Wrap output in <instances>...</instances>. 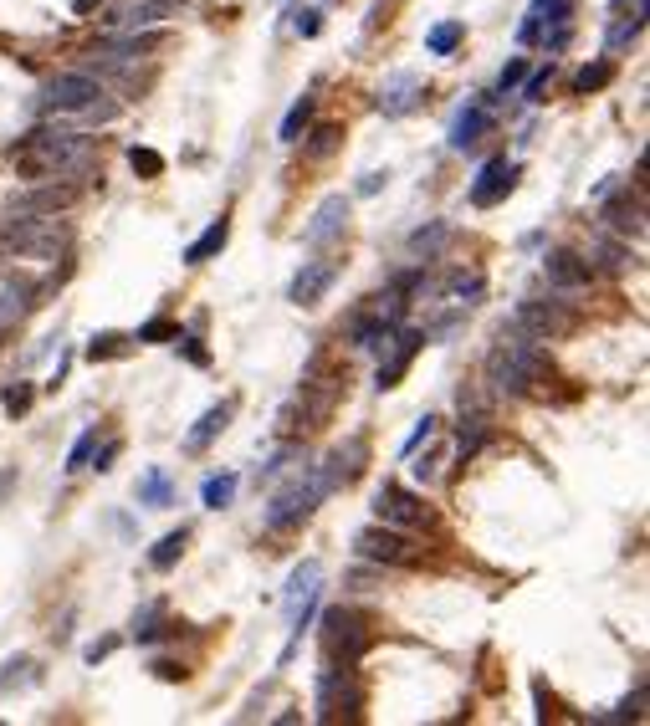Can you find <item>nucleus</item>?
Here are the masks:
<instances>
[{
	"instance_id": "f257e3e1",
	"label": "nucleus",
	"mask_w": 650,
	"mask_h": 726,
	"mask_svg": "<svg viewBox=\"0 0 650 726\" xmlns=\"http://www.w3.org/2000/svg\"><path fill=\"white\" fill-rule=\"evenodd\" d=\"M11 159H16V169L21 174H31V180H62V174H82L88 169V139L82 133H72V129H37V133H26V139L11 149Z\"/></svg>"
},
{
	"instance_id": "f03ea898",
	"label": "nucleus",
	"mask_w": 650,
	"mask_h": 726,
	"mask_svg": "<svg viewBox=\"0 0 650 726\" xmlns=\"http://www.w3.org/2000/svg\"><path fill=\"white\" fill-rule=\"evenodd\" d=\"M548 374H553V368H548L543 343L518 333V327H512V337H502V343L487 353V384H492L497 394H528L533 384H543Z\"/></svg>"
},
{
	"instance_id": "7ed1b4c3",
	"label": "nucleus",
	"mask_w": 650,
	"mask_h": 726,
	"mask_svg": "<svg viewBox=\"0 0 650 726\" xmlns=\"http://www.w3.org/2000/svg\"><path fill=\"white\" fill-rule=\"evenodd\" d=\"M353 553L364 563H379V568H415L425 558V547L410 537L404 527H390V522H374L353 537Z\"/></svg>"
},
{
	"instance_id": "20e7f679",
	"label": "nucleus",
	"mask_w": 650,
	"mask_h": 726,
	"mask_svg": "<svg viewBox=\"0 0 650 726\" xmlns=\"http://www.w3.org/2000/svg\"><path fill=\"white\" fill-rule=\"evenodd\" d=\"M328 496V486L318 476H308V481H292V486H282V492L267 502V512H261V522H267V532H292V527H302V522L318 512V502Z\"/></svg>"
},
{
	"instance_id": "39448f33",
	"label": "nucleus",
	"mask_w": 650,
	"mask_h": 726,
	"mask_svg": "<svg viewBox=\"0 0 650 726\" xmlns=\"http://www.w3.org/2000/svg\"><path fill=\"white\" fill-rule=\"evenodd\" d=\"M369 649V629L359 614L328 609L323 614V665H359Z\"/></svg>"
},
{
	"instance_id": "423d86ee",
	"label": "nucleus",
	"mask_w": 650,
	"mask_h": 726,
	"mask_svg": "<svg viewBox=\"0 0 650 726\" xmlns=\"http://www.w3.org/2000/svg\"><path fill=\"white\" fill-rule=\"evenodd\" d=\"M364 711V690L353 680V665H328L318 675V721H343Z\"/></svg>"
},
{
	"instance_id": "0eeeda50",
	"label": "nucleus",
	"mask_w": 650,
	"mask_h": 726,
	"mask_svg": "<svg viewBox=\"0 0 650 726\" xmlns=\"http://www.w3.org/2000/svg\"><path fill=\"white\" fill-rule=\"evenodd\" d=\"M425 343H430L425 327H394V333L384 337V358H379V374H374L379 389H394V384L410 374V363H415V353L425 348Z\"/></svg>"
},
{
	"instance_id": "6e6552de",
	"label": "nucleus",
	"mask_w": 650,
	"mask_h": 726,
	"mask_svg": "<svg viewBox=\"0 0 650 726\" xmlns=\"http://www.w3.org/2000/svg\"><path fill=\"white\" fill-rule=\"evenodd\" d=\"M103 98V88H98V78H88V72H57L47 88H41V108H52V113H82V108H92Z\"/></svg>"
},
{
	"instance_id": "1a4fd4ad",
	"label": "nucleus",
	"mask_w": 650,
	"mask_h": 726,
	"mask_svg": "<svg viewBox=\"0 0 650 726\" xmlns=\"http://www.w3.org/2000/svg\"><path fill=\"white\" fill-rule=\"evenodd\" d=\"M374 512H379V522H390V527H425L430 522L425 496L404 492L400 481H384V486L374 492Z\"/></svg>"
},
{
	"instance_id": "9d476101",
	"label": "nucleus",
	"mask_w": 650,
	"mask_h": 726,
	"mask_svg": "<svg viewBox=\"0 0 650 726\" xmlns=\"http://www.w3.org/2000/svg\"><path fill=\"white\" fill-rule=\"evenodd\" d=\"M518 174H522V169L512 164L508 154L487 159V164H481V174H477V184H471V205H477V210L502 205V200H508L512 190H518Z\"/></svg>"
},
{
	"instance_id": "9b49d317",
	"label": "nucleus",
	"mask_w": 650,
	"mask_h": 726,
	"mask_svg": "<svg viewBox=\"0 0 650 726\" xmlns=\"http://www.w3.org/2000/svg\"><path fill=\"white\" fill-rule=\"evenodd\" d=\"M512 327L528 337H538V343H553V337H563L573 327V312H563L559 302H522L518 317H512Z\"/></svg>"
},
{
	"instance_id": "f8f14e48",
	"label": "nucleus",
	"mask_w": 650,
	"mask_h": 726,
	"mask_svg": "<svg viewBox=\"0 0 650 726\" xmlns=\"http://www.w3.org/2000/svg\"><path fill=\"white\" fill-rule=\"evenodd\" d=\"M343 225H349V195H328L323 205L312 210V221L302 225V246H328V241H339Z\"/></svg>"
},
{
	"instance_id": "ddd939ff",
	"label": "nucleus",
	"mask_w": 650,
	"mask_h": 726,
	"mask_svg": "<svg viewBox=\"0 0 650 726\" xmlns=\"http://www.w3.org/2000/svg\"><path fill=\"white\" fill-rule=\"evenodd\" d=\"M333 276H339V261H302V272L292 276V286H287V302H298V307H318L323 292L333 286Z\"/></svg>"
},
{
	"instance_id": "4468645a",
	"label": "nucleus",
	"mask_w": 650,
	"mask_h": 726,
	"mask_svg": "<svg viewBox=\"0 0 650 726\" xmlns=\"http://www.w3.org/2000/svg\"><path fill=\"white\" fill-rule=\"evenodd\" d=\"M543 276H548L553 292H584L594 272H589V261L579 256V251H548V256H543Z\"/></svg>"
},
{
	"instance_id": "2eb2a0df",
	"label": "nucleus",
	"mask_w": 650,
	"mask_h": 726,
	"mask_svg": "<svg viewBox=\"0 0 650 726\" xmlns=\"http://www.w3.org/2000/svg\"><path fill=\"white\" fill-rule=\"evenodd\" d=\"M497 129V118H492V108L481 103H467L461 113H456V123H451V149H471V143H481V133H492Z\"/></svg>"
},
{
	"instance_id": "dca6fc26",
	"label": "nucleus",
	"mask_w": 650,
	"mask_h": 726,
	"mask_svg": "<svg viewBox=\"0 0 650 726\" xmlns=\"http://www.w3.org/2000/svg\"><path fill=\"white\" fill-rule=\"evenodd\" d=\"M548 21H573V0H533L528 16H522V26H518V41L522 47H533L538 31H543Z\"/></svg>"
},
{
	"instance_id": "f3484780",
	"label": "nucleus",
	"mask_w": 650,
	"mask_h": 726,
	"mask_svg": "<svg viewBox=\"0 0 650 726\" xmlns=\"http://www.w3.org/2000/svg\"><path fill=\"white\" fill-rule=\"evenodd\" d=\"M231 415H236V399H225V404H210L205 415L195 420V430L184 435V451H190V455H200V451H205L210 441H215V435H225V425H231Z\"/></svg>"
},
{
	"instance_id": "a211bd4d",
	"label": "nucleus",
	"mask_w": 650,
	"mask_h": 726,
	"mask_svg": "<svg viewBox=\"0 0 650 726\" xmlns=\"http://www.w3.org/2000/svg\"><path fill=\"white\" fill-rule=\"evenodd\" d=\"M394 327H400V323H394L390 312H364V317H353L349 343H353V348H369V353H374V348H384V337H390Z\"/></svg>"
},
{
	"instance_id": "6ab92c4d",
	"label": "nucleus",
	"mask_w": 650,
	"mask_h": 726,
	"mask_svg": "<svg viewBox=\"0 0 650 726\" xmlns=\"http://www.w3.org/2000/svg\"><path fill=\"white\" fill-rule=\"evenodd\" d=\"M174 11H180L174 0H133V5H123V11L113 16V26L139 31V26H154V21H164V16H174Z\"/></svg>"
},
{
	"instance_id": "aec40b11",
	"label": "nucleus",
	"mask_w": 650,
	"mask_h": 726,
	"mask_svg": "<svg viewBox=\"0 0 650 726\" xmlns=\"http://www.w3.org/2000/svg\"><path fill=\"white\" fill-rule=\"evenodd\" d=\"M225 241H231V221H210L205 225V235H200V241H190V246H184V261H190V266H205L210 256H221L225 251Z\"/></svg>"
},
{
	"instance_id": "412c9836",
	"label": "nucleus",
	"mask_w": 650,
	"mask_h": 726,
	"mask_svg": "<svg viewBox=\"0 0 650 726\" xmlns=\"http://www.w3.org/2000/svg\"><path fill=\"white\" fill-rule=\"evenodd\" d=\"M139 506H174V481L164 466H149L139 476Z\"/></svg>"
},
{
	"instance_id": "4be33fe9",
	"label": "nucleus",
	"mask_w": 650,
	"mask_h": 726,
	"mask_svg": "<svg viewBox=\"0 0 650 726\" xmlns=\"http://www.w3.org/2000/svg\"><path fill=\"white\" fill-rule=\"evenodd\" d=\"M415 92H420V82L410 78V72H400V78H394L390 88L379 92V108H384L390 118H404L410 108H415Z\"/></svg>"
},
{
	"instance_id": "5701e85b",
	"label": "nucleus",
	"mask_w": 650,
	"mask_h": 726,
	"mask_svg": "<svg viewBox=\"0 0 650 726\" xmlns=\"http://www.w3.org/2000/svg\"><path fill=\"white\" fill-rule=\"evenodd\" d=\"M446 297L456 302V307H477L481 302V292H487V282H481L477 272H461V266H456V272H446Z\"/></svg>"
},
{
	"instance_id": "b1692460",
	"label": "nucleus",
	"mask_w": 650,
	"mask_h": 726,
	"mask_svg": "<svg viewBox=\"0 0 650 726\" xmlns=\"http://www.w3.org/2000/svg\"><path fill=\"white\" fill-rule=\"evenodd\" d=\"M604 225H610V231H620V235H635V241H640V235H645V205H640V200L630 205V195H624L620 205L604 210Z\"/></svg>"
},
{
	"instance_id": "393cba45",
	"label": "nucleus",
	"mask_w": 650,
	"mask_h": 726,
	"mask_svg": "<svg viewBox=\"0 0 650 726\" xmlns=\"http://www.w3.org/2000/svg\"><path fill=\"white\" fill-rule=\"evenodd\" d=\"M184 543H190V532H164V537H159L154 547H149V568H159V573H170L174 563L184 558Z\"/></svg>"
},
{
	"instance_id": "a878e982",
	"label": "nucleus",
	"mask_w": 650,
	"mask_h": 726,
	"mask_svg": "<svg viewBox=\"0 0 650 726\" xmlns=\"http://www.w3.org/2000/svg\"><path fill=\"white\" fill-rule=\"evenodd\" d=\"M446 241H451V225H446V221H430V225H420V231L410 235V251H415L420 261H435Z\"/></svg>"
},
{
	"instance_id": "bb28decb",
	"label": "nucleus",
	"mask_w": 650,
	"mask_h": 726,
	"mask_svg": "<svg viewBox=\"0 0 650 726\" xmlns=\"http://www.w3.org/2000/svg\"><path fill=\"white\" fill-rule=\"evenodd\" d=\"M318 573H323V568H318V558H308V563H298V568H292V578H287V594H282V604H287V609H298L302 598L312 594V584H318Z\"/></svg>"
},
{
	"instance_id": "cd10ccee",
	"label": "nucleus",
	"mask_w": 650,
	"mask_h": 726,
	"mask_svg": "<svg viewBox=\"0 0 650 726\" xmlns=\"http://www.w3.org/2000/svg\"><path fill=\"white\" fill-rule=\"evenodd\" d=\"M461 41H467V21H441V26H430L425 52H430V57H451Z\"/></svg>"
},
{
	"instance_id": "c85d7f7f",
	"label": "nucleus",
	"mask_w": 650,
	"mask_h": 726,
	"mask_svg": "<svg viewBox=\"0 0 650 726\" xmlns=\"http://www.w3.org/2000/svg\"><path fill=\"white\" fill-rule=\"evenodd\" d=\"M312 113H318V98L308 92V98H298V103H292V113L282 118V133H277V139H282V143H298L302 133H308Z\"/></svg>"
},
{
	"instance_id": "c756f323",
	"label": "nucleus",
	"mask_w": 650,
	"mask_h": 726,
	"mask_svg": "<svg viewBox=\"0 0 650 726\" xmlns=\"http://www.w3.org/2000/svg\"><path fill=\"white\" fill-rule=\"evenodd\" d=\"M614 82V62H589V67H579V78H573V92H599V88H610Z\"/></svg>"
},
{
	"instance_id": "7c9ffc66",
	"label": "nucleus",
	"mask_w": 650,
	"mask_h": 726,
	"mask_svg": "<svg viewBox=\"0 0 650 726\" xmlns=\"http://www.w3.org/2000/svg\"><path fill=\"white\" fill-rule=\"evenodd\" d=\"M236 486H241L236 476H210V481H205V492H200V496H205L210 512H225V506L236 502Z\"/></svg>"
},
{
	"instance_id": "2f4dec72",
	"label": "nucleus",
	"mask_w": 650,
	"mask_h": 726,
	"mask_svg": "<svg viewBox=\"0 0 650 726\" xmlns=\"http://www.w3.org/2000/svg\"><path fill=\"white\" fill-rule=\"evenodd\" d=\"M339 139H343L339 123H318V129H312V143H308V159H328L339 149Z\"/></svg>"
},
{
	"instance_id": "473e14b6",
	"label": "nucleus",
	"mask_w": 650,
	"mask_h": 726,
	"mask_svg": "<svg viewBox=\"0 0 650 726\" xmlns=\"http://www.w3.org/2000/svg\"><path fill=\"white\" fill-rule=\"evenodd\" d=\"M92 445H98V425H88L72 441V451H67V471H88V455H92Z\"/></svg>"
},
{
	"instance_id": "72a5a7b5",
	"label": "nucleus",
	"mask_w": 650,
	"mask_h": 726,
	"mask_svg": "<svg viewBox=\"0 0 650 726\" xmlns=\"http://www.w3.org/2000/svg\"><path fill=\"white\" fill-rule=\"evenodd\" d=\"M31 399H37V389H31L26 379L21 384H5V394H0V404H5V415H26Z\"/></svg>"
},
{
	"instance_id": "f704fd0d",
	"label": "nucleus",
	"mask_w": 650,
	"mask_h": 726,
	"mask_svg": "<svg viewBox=\"0 0 650 726\" xmlns=\"http://www.w3.org/2000/svg\"><path fill=\"white\" fill-rule=\"evenodd\" d=\"M123 348H129V337H123V333H98V337L88 343V358H92V363H98V358H118Z\"/></svg>"
},
{
	"instance_id": "c9c22d12",
	"label": "nucleus",
	"mask_w": 650,
	"mask_h": 726,
	"mask_svg": "<svg viewBox=\"0 0 650 726\" xmlns=\"http://www.w3.org/2000/svg\"><path fill=\"white\" fill-rule=\"evenodd\" d=\"M435 430H441V420H435V415L415 420V430H410V441L400 445V455H404V461H410V455H415V451H420V445H425V441H435Z\"/></svg>"
},
{
	"instance_id": "e433bc0d",
	"label": "nucleus",
	"mask_w": 650,
	"mask_h": 726,
	"mask_svg": "<svg viewBox=\"0 0 650 726\" xmlns=\"http://www.w3.org/2000/svg\"><path fill=\"white\" fill-rule=\"evenodd\" d=\"M645 11H650V0H645V5H635V16H630V21H620V26L610 31V47H624V41H635L640 31H645Z\"/></svg>"
},
{
	"instance_id": "4c0bfd02",
	"label": "nucleus",
	"mask_w": 650,
	"mask_h": 726,
	"mask_svg": "<svg viewBox=\"0 0 650 726\" xmlns=\"http://www.w3.org/2000/svg\"><path fill=\"white\" fill-rule=\"evenodd\" d=\"M31 670H37V665H31V660H26V655H21V660H11V665H5V675H0V690H16V686H31V680H37V675H31Z\"/></svg>"
},
{
	"instance_id": "58836bf2",
	"label": "nucleus",
	"mask_w": 650,
	"mask_h": 726,
	"mask_svg": "<svg viewBox=\"0 0 650 726\" xmlns=\"http://www.w3.org/2000/svg\"><path fill=\"white\" fill-rule=\"evenodd\" d=\"M129 164L139 169L143 180H159V174H164V159H159L154 149H129Z\"/></svg>"
},
{
	"instance_id": "ea45409f",
	"label": "nucleus",
	"mask_w": 650,
	"mask_h": 726,
	"mask_svg": "<svg viewBox=\"0 0 650 726\" xmlns=\"http://www.w3.org/2000/svg\"><path fill=\"white\" fill-rule=\"evenodd\" d=\"M548 82H553V62H548L543 72H533V78H522V103H543Z\"/></svg>"
},
{
	"instance_id": "a19ab883",
	"label": "nucleus",
	"mask_w": 650,
	"mask_h": 726,
	"mask_svg": "<svg viewBox=\"0 0 650 726\" xmlns=\"http://www.w3.org/2000/svg\"><path fill=\"white\" fill-rule=\"evenodd\" d=\"M174 333H180V327H174L170 317H154V323L139 327V343H174Z\"/></svg>"
},
{
	"instance_id": "79ce46f5",
	"label": "nucleus",
	"mask_w": 650,
	"mask_h": 726,
	"mask_svg": "<svg viewBox=\"0 0 650 726\" xmlns=\"http://www.w3.org/2000/svg\"><path fill=\"white\" fill-rule=\"evenodd\" d=\"M174 353H184L195 368H210V348L200 343V337H180V333H174Z\"/></svg>"
},
{
	"instance_id": "37998d69",
	"label": "nucleus",
	"mask_w": 650,
	"mask_h": 726,
	"mask_svg": "<svg viewBox=\"0 0 650 726\" xmlns=\"http://www.w3.org/2000/svg\"><path fill=\"white\" fill-rule=\"evenodd\" d=\"M640 706H645V690H635L630 700H620V711H610L604 721H640V716H645Z\"/></svg>"
},
{
	"instance_id": "c03bdc74",
	"label": "nucleus",
	"mask_w": 650,
	"mask_h": 726,
	"mask_svg": "<svg viewBox=\"0 0 650 726\" xmlns=\"http://www.w3.org/2000/svg\"><path fill=\"white\" fill-rule=\"evenodd\" d=\"M118 451H123V441H108L103 451H98V445H92V455H88V466H92V471H113Z\"/></svg>"
},
{
	"instance_id": "a18cd8bd",
	"label": "nucleus",
	"mask_w": 650,
	"mask_h": 726,
	"mask_svg": "<svg viewBox=\"0 0 650 726\" xmlns=\"http://www.w3.org/2000/svg\"><path fill=\"white\" fill-rule=\"evenodd\" d=\"M113 649H118V639L108 635V639H92V645L82 649V655H88V665H98V660H108V655H113Z\"/></svg>"
},
{
	"instance_id": "49530a36",
	"label": "nucleus",
	"mask_w": 650,
	"mask_h": 726,
	"mask_svg": "<svg viewBox=\"0 0 650 726\" xmlns=\"http://www.w3.org/2000/svg\"><path fill=\"white\" fill-rule=\"evenodd\" d=\"M323 31V11H298V36H318Z\"/></svg>"
},
{
	"instance_id": "de8ad7c7",
	"label": "nucleus",
	"mask_w": 650,
	"mask_h": 726,
	"mask_svg": "<svg viewBox=\"0 0 650 726\" xmlns=\"http://www.w3.org/2000/svg\"><path fill=\"white\" fill-rule=\"evenodd\" d=\"M154 675H159V680H184L190 670H184V665H174V660H154Z\"/></svg>"
},
{
	"instance_id": "09e8293b",
	"label": "nucleus",
	"mask_w": 650,
	"mask_h": 726,
	"mask_svg": "<svg viewBox=\"0 0 650 726\" xmlns=\"http://www.w3.org/2000/svg\"><path fill=\"white\" fill-rule=\"evenodd\" d=\"M410 471H415V481H435V455H420Z\"/></svg>"
},
{
	"instance_id": "8fccbe9b",
	"label": "nucleus",
	"mask_w": 650,
	"mask_h": 726,
	"mask_svg": "<svg viewBox=\"0 0 650 726\" xmlns=\"http://www.w3.org/2000/svg\"><path fill=\"white\" fill-rule=\"evenodd\" d=\"M379 184H384V174H364V180H359V195H374Z\"/></svg>"
},
{
	"instance_id": "3c124183",
	"label": "nucleus",
	"mask_w": 650,
	"mask_h": 726,
	"mask_svg": "<svg viewBox=\"0 0 650 726\" xmlns=\"http://www.w3.org/2000/svg\"><path fill=\"white\" fill-rule=\"evenodd\" d=\"M610 5H614V11H620V5H624V0H610ZM635 5H645V0H635Z\"/></svg>"
}]
</instances>
